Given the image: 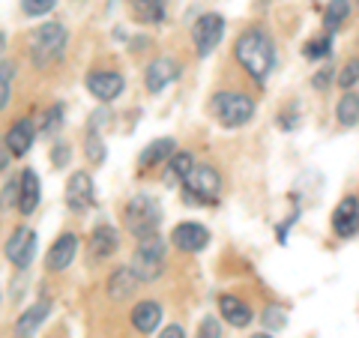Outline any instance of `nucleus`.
Instances as JSON below:
<instances>
[{
  "mask_svg": "<svg viewBox=\"0 0 359 338\" xmlns=\"http://www.w3.org/2000/svg\"><path fill=\"white\" fill-rule=\"evenodd\" d=\"M252 338H273V335H266V332H257V335H252Z\"/></svg>",
  "mask_w": 359,
  "mask_h": 338,
  "instance_id": "obj_40",
  "label": "nucleus"
},
{
  "mask_svg": "<svg viewBox=\"0 0 359 338\" xmlns=\"http://www.w3.org/2000/svg\"><path fill=\"white\" fill-rule=\"evenodd\" d=\"M327 84H330V72H320V75H314V87H318V90H320V87H327Z\"/></svg>",
  "mask_w": 359,
  "mask_h": 338,
  "instance_id": "obj_38",
  "label": "nucleus"
},
{
  "mask_svg": "<svg viewBox=\"0 0 359 338\" xmlns=\"http://www.w3.org/2000/svg\"><path fill=\"white\" fill-rule=\"evenodd\" d=\"M159 338H186V332H183V326L174 323V326H168V330H165Z\"/></svg>",
  "mask_w": 359,
  "mask_h": 338,
  "instance_id": "obj_36",
  "label": "nucleus"
},
{
  "mask_svg": "<svg viewBox=\"0 0 359 338\" xmlns=\"http://www.w3.org/2000/svg\"><path fill=\"white\" fill-rule=\"evenodd\" d=\"M48 311H51V302H33V306L27 311H21L18 314V320H15V338H33L36 335V330L45 323V318H48Z\"/></svg>",
  "mask_w": 359,
  "mask_h": 338,
  "instance_id": "obj_14",
  "label": "nucleus"
},
{
  "mask_svg": "<svg viewBox=\"0 0 359 338\" xmlns=\"http://www.w3.org/2000/svg\"><path fill=\"white\" fill-rule=\"evenodd\" d=\"M171 153H174V141H171V138H159V141L147 144V147H144V153H141V159H138L141 171H147V168L165 162Z\"/></svg>",
  "mask_w": 359,
  "mask_h": 338,
  "instance_id": "obj_23",
  "label": "nucleus"
},
{
  "mask_svg": "<svg viewBox=\"0 0 359 338\" xmlns=\"http://www.w3.org/2000/svg\"><path fill=\"white\" fill-rule=\"evenodd\" d=\"M93 180H90V174L84 171H75L69 177V183H66V204H69V210L75 212H84L93 207Z\"/></svg>",
  "mask_w": 359,
  "mask_h": 338,
  "instance_id": "obj_10",
  "label": "nucleus"
},
{
  "mask_svg": "<svg viewBox=\"0 0 359 338\" xmlns=\"http://www.w3.org/2000/svg\"><path fill=\"white\" fill-rule=\"evenodd\" d=\"M60 123H63V108H60V105H51V108L36 120V132H39V135H51L54 129L60 126Z\"/></svg>",
  "mask_w": 359,
  "mask_h": 338,
  "instance_id": "obj_26",
  "label": "nucleus"
},
{
  "mask_svg": "<svg viewBox=\"0 0 359 338\" xmlns=\"http://www.w3.org/2000/svg\"><path fill=\"white\" fill-rule=\"evenodd\" d=\"M84 150H87V159L93 162V165H102V162H105V144H102V138H99V132H96V129H90V132H87Z\"/></svg>",
  "mask_w": 359,
  "mask_h": 338,
  "instance_id": "obj_27",
  "label": "nucleus"
},
{
  "mask_svg": "<svg viewBox=\"0 0 359 338\" xmlns=\"http://www.w3.org/2000/svg\"><path fill=\"white\" fill-rule=\"evenodd\" d=\"M171 240H174V245L180 252H201L210 243V231L204 228V224H198V222H183V224H177L174 228Z\"/></svg>",
  "mask_w": 359,
  "mask_h": 338,
  "instance_id": "obj_11",
  "label": "nucleus"
},
{
  "mask_svg": "<svg viewBox=\"0 0 359 338\" xmlns=\"http://www.w3.org/2000/svg\"><path fill=\"white\" fill-rule=\"evenodd\" d=\"M123 222H126V228L138 236V240H144V236H153L156 228H159L162 210L150 195H135L126 204V210H123Z\"/></svg>",
  "mask_w": 359,
  "mask_h": 338,
  "instance_id": "obj_4",
  "label": "nucleus"
},
{
  "mask_svg": "<svg viewBox=\"0 0 359 338\" xmlns=\"http://www.w3.org/2000/svg\"><path fill=\"white\" fill-rule=\"evenodd\" d=\"M212 114L228 129L245 126V123L255 117V99L245 93H216V99H212Z\"/></svg>",
  "mask_w": 359,
  "mask_h": 338,
  "instance_id": "obj_5",
  "label": "nucleus"
},
{
  "mask_svg": "<svg viewBox=\"0 0 359 338\" xmlns=\"http://www.w3.org/2000/svg\"><path fill=\"white\" fill-rule=\"evenodd\" d=\"M335 114H339L341 126H356V123H359V96L351 93V90H344V96L339 99V108H335Z\"/></svg>",
  "mask_w": 359,
  "mask_h": 338,
  "instance_id": "obj_25",
  "label": "nucleus"
},
{
  "mask_svg": "<svg viewBox=\"0 0 359 338\" xmlns=\"http://www.w3.org/2000/svg\"><path fill=\"white\" fill-rule=\"evenodd\" d=\"M51 162L63 168L66 162H69V147H66V144H57V147L51 150Z\"/></svg>",
  "mask_w": 359,
  "mask_h": 338,
  "instance_id": "obj_35",
  "label": "nucleus"
},
{
  "mask_svg": "<svg viewBox=\"0 0 359 338\" xmlns=\"http://www.w3.org/2000/svg\"><path fill=\"white\" fill-rule=\"evenodd\" d=\"M87 90H90V96L99 99V102H114V99L123 93V75L96 69V72L87 75Z\"/></svg>",
  "mask_w": 359,
  "mask_h": 338,
  "instance_id": "obj_9",
  "label": "nucleus"
},
{
  "mask_svg": "<svg viewBox=\"0 0 359 338\" xmlns=\"http://www.w3.org/2000/svg\"><path fill=\"white\" fill-rule=\"evenodd\" d=\"M183 186L195 201H201V204H212L222 191V177L212 165H195L192 171L183 177Z\"/></svg>",
  "mask_w": 359,
  "mask_h": 338,
  "instance_id": "obj_6",
  "label": "nucleus"
},
{
  "mask_svg": "<svg viewBox=\"0 0 359 338\" xmlns=\"http://www.w3.org/2000/svg\"><path fill=\"white\" fill-rule=\"evenodd\" d=\"M347 15H351V0H330L327 9H323V25H327V30H339Z\"/></svg>",
  "mask_w": 359,
  "mask_h": 338,
  "instance_id": "obj_24",
  "label": "nucleus"
},
{
  "mask_svg": "<svg viewBox=\"0 0 359 338\" xmlns=\"http://www.w3.org/2000/svg\"><path fill=\"white\" fill-rule=\"evenodd\" d=\"M9 156H13V153H9V147H6V141H0V171H4V168L9 165Z\"/></svg>",
  "mask_w": 359,
  "mask_h": 338,
  "instance_id": "obj_37",
  "label": "nucleus"
},
{
  "mask_svg": "<svg viewBox=\"0 0 359 338\" xmlns=\"http://www.w3.org/2000/svg\"><path fill=\"white\" fill-rule=\"evenodd\" d=\"M233 54H237L240 66L255 78L257 84H264L266 75L276 69V45L261 27L245 30L237 39V45H233Z\"/></svg>",
  "mask_w": 359,
  "mask_h": 338,
  "instance_id": "obj_1",
  "label": "nucleus"
},
{
  "mask_svg": "<svg viewBox=\"0 0 359 338\" xmlns=\"http://www.w3.org/2000/svg\"><path fill=\"white\" fill-rule=\"evenodd\" d=\"M222 33H224V18L219 13H207L195 21L192 27V39H195V51L201 58L216 51V45L222 42Z\"/></svg>",
  "mask_w": 359,
  "mask_h": 338,
  "instance_id": "obj_7",
  "label": "nucleus"
},
{
  "mask_svg": "<svg viewBox=\"0 0 359 338\" xmlns=\"http://www.w3.org/2000/svg\"><path fill=\"white\" fill-rule=\"evenodd\" d=\"M285 311L282 309H266L264 311V323L269 326V330H273V326H276V330H282V326H285Z\"/></svg>",
  "mask_w": 359,
  "mask_h": 338,
  "instance_id": "obj_34",
  "label": "nucleus"
},
{
  "mask_svg": "<svg viewBox=\"0 0 359 338\" xmlns=\"http://www.w3.org/2000/svg\"><path fill=\"white\" fill-rule=\"evenodd\" d=\"M75 252H78V236L75 234H63V236H57V243L48 249L45 266H48L51 273H63V269L75 261Z\"/></svg>",
  "mask_w": 359,
  "mask_h": 338,
  "instance_id": "obj_13",
  "label": "nucleus"
},
{
  "mask_svg": "<svg viewBox=\"0 0 359 338\" xmlns=\"http://www.w3.org/2000/svg\"><path fill=\"white\" fill-rule=\"evenodd\" d=\"M36 204H39V177H36V171L27 168L18 180V210L25 212V216H30V212L36 210Z\"/></svg>",
  "mask_w": 359,
  "mask_h": 338,
  "instance_id": "obj_20",
  "label": "nucleus"
},
{
  "mask_svg": "<svg viewBox=\"0 0 359 338\" xmlns=\"http://www.w3.org/2000/svg\"><path fill=\"white\" fill-rule=\"evenodd\" d=\"M117 245H120V234L111 228V224H99V228L90 234V255H93L96 261L111 257L117 252Z\"/></svg>",
  "mask_w": 359,
  "mask_h": 338,
  "instance_id": "obj_17",
  "label": "nucleus"
},
{
  "mask_svg": "<svg viewBox=\"0 0 359 338\" xmlns=\"http://www.w3.org/2000/svg\"><path fill=\"white\" fill-rule=\"evenodd\" d=\"M330 51H332V39H330V33H327V36L311 39V42L306 45V58H311V60H323V58H330Z\"/></svg>",
  "mask_w": 359,
  "mask_h": 338,
  "instance_id": "obj_29",
  "label": "nucleus"
},
{
  "mask_svg": "<svg viewBox=\"0 0 359 338\" xmlns=\"http://www.w3.org/2000/svg\"><path fill=\"white\" fill-rule=\"evenodd\" d=\"M33 255H36V231H30L21 224V228H15L13 236L6 240V257H9V264L25 269L33 261Z\"/></svg>",
  "mask_w": 359,
  "mask_h": 338,
  "instance_id": "obj_8",
  "label": "nucleus"
},
{
  "mask_svg": "<svg viewBox=\"0 0 359 338\" xmlns=\"http://www.w3.org/2000/svg\"><path fill=\"white\" fill-rule=\"evenodd\" d=\"M192 168H195V159H192L189 153H174V156H171V174H174V177L183 180L189 171H192Z\"/></svg>",
  "mask_w": 359,
  "mask_h": 338,
  "instance_id": "obj_30",
  "label": "nucleus"
},
{
  "mask_svg": "<svg viewBox=\"0 0 359 338\" xmlns=\"http://www.w3.org/2000/svg\"><path fill=\"white\" fill-rule=\"evenodd\" d=\"M138 276L132 273L129 266H123V269H117V273H111V278H108V297L111 299H129L135 290H138Z\"/></svg>",
  "mask_w": 359,
  "mask_h": 338,
  "instance_id": "obj_21",
  "label": "nucleus"
},
{
  "mask_svg": "<svg viewBox=\"0 0 359 338\" xmlns=\"http://www.w3.org/2000/svg\"><path fill=\"white\" fill-rule=\"evenodd\" d=\"M162 320V306L153 299H144L132 309V326L138 332H156V326Z\"/></svg>",
  "mask_w": 359,
  "mask_h": 338,
  "instance_id": "obj_18",
  "label": "nucleus"
},
{
  "mask_svg": "<svg viewBox=\"0 0 359 338\" xmlns=\"http://www.w3.org/2000/svg\"><path fill=\"white\" fill-rule=\"evenodd\" d=\"M33 138H36V123L25 117V120L13 123V129L6 132V147H9V153H13V156H25L30 150Z\"/></svg>",
  "mask_w": 359,
  "mask_h": 338,
  "instance_id": "obj_16",
  "label": "nucleus"
},
{
  "mask_svg": "<svg viewBox=\"0 0 359 338\" xmlns=\"http://www.w3.org/2000/svg\"><path fill=\"white\" fill-rule=\"evenodd\" d=\"M54 4H57V0H21V9H25L27 15H45V13H51L54 9Z\"/></svg>",
  "mask_w": 359,
  "mask_h": 338,
  "instance_id": "obj_32",
  "label": "nucleus"
},
{
  "mask_svg": "<svg viewBox=\"0 0 359 338\" xmlns=\"http://www.w3.org/2000/svg\"><path fill=\"white\" fill-rule=\"evenodd\" d=\"M177 78H180V66L171 58H159L147 66V90L150 93H159V90H165L171 81H177Z\"/></svg>",
  "mask_w": 359,
  "mask_h": 338,
  "instance_id": "obj_15",
  "label": "nucleus"
},
{
  "mask_svg": "<svg viewBox=\"0 0 359 338\" xmlns=\"http://www.w3.org/2000/svg\"><path fill=\"white\" fill-rule=\"evenodd\" d=\"M129 269L141 281H156L165 273V240L159 234L138 240V249H135V255H132Z\"/></svg>",
  "mask_w": 359,
  "mask_h": 338,
  "instance_id": "obj_2",
  "label": "nucleus"
},
{
  "mask_svg": "<svg viewBox=\"0 0 359 338\" xmlns=\"http://www.w3.org/2000/svg\"><path fill=\"white\" fill-rule=\"evenodd\" d=\"M198 338H222V326L216 318H204L198 326Z\"/></svg>",
  "mask_w": 359,
  "mask_h": 338,
  "instance_id": "obj_33",
  "label": "nucleus"
},
{
  "mask_svg": "<svg viewBox=\"0 0 359 338\" xmlns=\"http://www.w3.org/2000/svg\"><path fill=\"white\" fill-rule=\"evenodd\" d=\"M6 48V36H4V33H0V51H4Z\"/></svg>",
  "mask_w": 359,
  "mask_h": 338,
  "instance_id": "obj_39",
  "label": "nucleus"
},
{
  "mask_svg": "<svg viewBox=\"0 0 359 338\" xmlns=\"http://www.w3.org/2000/svg\"><path fill=\"white\" fill-rule=\"evenodd\" d=\"M219 311H222V318L228 320L231 326H237V330H243V326H249V323H252V309L245 306L243 299L231 297V294L219 297Z\"/></svg>",
  "mask_w": 359,
  "mask_h": 338,
  "instance_id": "obj_19",
  "label": "nucleus"
},
{
  "mask_svg": "<svg viewBox=\"0 0 359 338\" xmlns=\"http://www.w3.org/2000/svg\"><path fill=\"white\" fill-rule=\"evenodd\" d=\"M66 39L69 33L60 21H48L42 25L36 33H33V48H30V58L36 66H51L63 58V48H66Z\"/></svg>",
  "mask_w": 359,
  "mask_h": 338,
  "instance_id": "obj_3",
  "label": "nucleus"
},
{
  "mask_svg": "<svg viewBox=\"0 0 359 338\" xmlns=\"http://www.w3.org/2000/svg\"><path fill=\"white\" fill-rule=\"evenodd\" d=\"M356 81H359V58H353L351 63H344V69L339 72V84L344 90H351Z\"/></svg>",
  "mask_w": 359,
  "mask_h": 338,
  "instance_id": "obj_31",
  "label": "nucleus"
},
{
  "mask_svg": "<svg viewBox=\"0 0 359 338\" xmlns=\"http://www.w3.org/2000/svg\"><path fill=\"white\" fill-rule=\"evenodd\" d=\"M332 231L347 240V236L359 234V198H344L332 212Z\"/></svg>",
  "mask_w": 359,
  "mask_h": 338,
  "instance_id": "obj_12",
  "label": "nucleus"
},
{
  "mask_svg": "<svg viewBox=\"0 0 359 338\" xmlns=\"http://www.w3.org/2000/svg\"><path fill=\"white\" fill-rule=\"evenodd\" d=\"M13 75H15V66L9 60H0V111L6 108L9 102V90H13Z\"/></svg>",
  "mask_w": 359,
  "mask_h": 338,
  "instance_id": "obj_28",
  "label": "nucleus"
},
{
  "mask_svg": "<svg viewBox=\"0 0 359 338\" xmlns=\"http://www.w3.org/2000/svg\"><path fill=\"white\" fill-rule=\"evenodd\" d=\"M129 9L141 25H159L165 18V0H129Z\"/></svg>",
  "mask_w": 359,
  "mask_h": 338,
  "instance_id": "obj_22",
  "label": "nucleus"
}]
</instances>
